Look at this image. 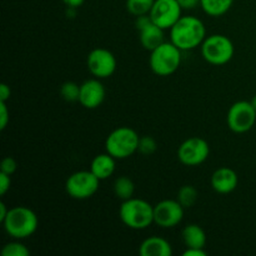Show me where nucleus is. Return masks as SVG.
I'll return each instance as SVG.
<instances>
[{
    "mask_svg": "<svg viewBox=\"0 0 256 256\" xmlns=\"http://www.w3.org/2000/svg\"><path fill=\"white\" fill-rule=\"evenodd\" d=\"M206 36V28L202 20L192 15L182 16L170 29V42L182 52L202 46Z\"/></svg>",
    "mask_w": 256,
    "mask_h": 256,
    "instance_id": "1",
    "label": "nucleus"
},
{
    "mask_svg": "<svg viewBox=\"0 0 256 256\" xmlns=\"http://www.w3.org/2000/svg\"><path fill=\"white\" fill-rule=\"evenodd\" d=\"M2 225L6 234L12 239L24 240L35 234L39 226V219L30 208L14 206L9 209Z\"/></svg>",
    "mask_w": 256,
    "mask_h": 256,
    "instance_id": "2",
    "label": "nucleus"
},
{
    "mask_svg": "<svg viewBox=\"0 0 256 256\" xmlns=\"http://www.w3.org/2000/svg\"><path fill=\"white\" fill-rule=\"evenodd\" d=\"M119 216L122 224L132 230H145L154 224V205L139 198L122 202Z\"/></svg>",
    "mask_w": 256,
    "mask_h": 256,
    "instance_id": "3",
    "label": "nucleus"
},
{
    "mask_svg": "<svg viewBox=\"0 0 256 256\" xmlns=\"http://www.w3.org/2000/svg\"><path fill=\"white\" fill-rule=\"evenodd\" d=\"M140 136L129 126H120L112 130L105 140V152L116 160L128 159L138 152Z\"/></svg>",
    "mask_w": 256,
    "mask_h": 256,
    "instance_id": "4",
    "label": "nucleus"
},
{
    "mask_svg": "<svg viewBox=\"0 0 256 256\" xmlns=\"http://www.w3.org/2000/svg\"><path fill=\"white\" fill-rule=\"evenodd\" d=\"M182 64V50L172 42H164L150 52L149 65L154 74L169 76L174 74Z\"/></svg>",
    "mask_w": 256,
    "mask_h": 256,
    "instance_id": "5",
    "label": "nucleus"
},
{
    "mask_svg": "<svg viewBox=\"0 0 256 256\" xmlns=\"http://www.w3.org/2000/svg\"><path fill=\"white\" fill-rule=\"evenodd\" d=\"M202 55L209 64L225 65L234 58V42L222 34H212L205 38L202 46Z\"/></svg>",
    "mask_w": 256,
    "mask_h": 256,
    "instance_id": "6",
    "label": "nucleus"
},
{
    "mask_svg": "<svg viewBox=\"0 0 256 256\" xmlns=\"http://www.w3.org/2000/svg\"><path fill=\"white\" fill-rule=\"evenodd\" d=\"M100 180L92 170H80L72 172L65 182V192L72 199L86 200L94 196L99 190Z\"/></svg>",
    "mask_w": 256,
    "mask_h": 256,
    "instance_id": "7",
    "label": "nucleus"
},
{
    "mask_svg": "<svg viewBox=\"0 0 256 256\" xmlns=\"http://www.w3.org/2000/svg\"><path fill=\"white\" fill-rule=\"evenodd\" d=\"M256 122V110L252 102L240 100L230 106L226 115L228 128L235 134L250 132Z\"/></svg>",
    "mask_w": 256,
    "mask_h": 256,
    "instance_id": "8",
    "label": "nucleus"
},
{
    "mask_svg": "<svg viewBox=\"0 0 256 256\" xmlns=\"http://www.w3.org/2000/svg\"><path fill=\"white\" fill-rule=\"evenodd\" d=\"M210 146L202 138L192 136L180 144L178 149V159L186 166H198L208 160Z\"/></svg>",
    "mask_w": 256,
    "mask_h": 256,
    "instance_id": "9",
    "label": "nucleus"
},
{
    "mask_svg": "<svg viewBox=\"0 0 256 256\" xmlns=\"http://www.w3.org/2000/svg\"><path fill=\"white\" fill-rule=\"evenodd\" d=\"M116 58L105 48H96L89 52L86 58V66L90 74L98 79H108L116 70Z\"/></svg>",
    "mask_w": 256,
    "mask_h": 256,
    "instance_id": "10",
    "label": "nucleus"
},
{
    "mask_svg": "<svg viewBox=\"0 0 256 256\" xmlns=\"http://www.w3.org/2000/svg\"><path fill=\"white\" fill-rule=\"evenodd\" d=\"M185 208L176 199H165L154 205V224L162 229L178 226L184 219Z\"/></svg>",
    "mask_w": 256,
    "mask_h": 256,
    "instance_id": "11",
    "label": "nucleus"
},
{
    "mask_svg": "<svg viewBox=\"0 0 256 256\" xmlns=\"http://www.w3.org/2000/svg\"><path fill=\"white\" fill-rule=\"evenodd\" d=\"M182 12L178 0H155L149 15L154 24L164 30H170L182 16Z\"/></svg>",
    "mask_w": 256,
    "mask_h": 256,
    "instance_id": "12",
    "label": "nucleus"
},
{
    "mask_svg": "<svg viewBox=\"0 0 256 256\" xmlns=\"http://www.w3.org/2000/svg\"><path fill=\"white\" fill-rule=\"evenodd\" d=\"M105 96H106V90L98 78L85 80L80 85L79 102L85 109L92 110L99 108L104 102Z\"/></svg>",
    "mask_w": 256,
    "mask_h": 256,
    "instance_id": "13",
    "label": "nucleus"
},
{
    "mask_svg": "<svg viewBox=\"0 0 256 256\" xmlns=\"http://www.w3.org/2000/svg\"><path fill=\"white\" fill-rule=\"evenodd\" d=\"M212 186L218 194H230L234 192L239 184V176L235 170L222 166L215 170L212 175Z\"/></svg>",
    "mask_w": 256,
    "mask_h": 256,
    "instance_id": "14",
    "label": "nucleus"
},
{
    "mask_svg": "<svg viewBox=\"0 0 256 256\" xmlns=\"http://www.w3.org/2000/svg\"><path fill=\"white\" fill-rule=\"evenodd\" d=\"M139 254L142 256H172V248L166 239L154 235L140 244Z\"/></svg>",
    "mask_w": 256,
    "mask_h": 256,
    "instance_id": "15",
    "label": "nucleus"
},
{
    "mask_svg": "<svg viewBox=\"0 0 256 256\" xmlns=\"http://www.w3.org/2000/svg\"><path fill=\"white\" fill-rule=\"evenodd\" d=\"M115 158L112 156L109 152H102V154L96 155L94 159L92 160V164H90V170H92V174L102 182V180H106L114 174L115 168H116V162H115Z\"/></svg>",
    "mask_w": 256,
    "mask_h": 256,
    "instance_id": "16",
    "label": "nucleus"
},
{
    "mask_svg": "<svg viewBox=\"0 0 256 256\" xmlns=\"http://www.w3.org/2000/svg\"><path fill=\"white\" fill-rule=\"evenodd\" d=\"M139 40L140 44L144 46V49L152 52V50H154L155 48H158L165 42L164 29H162V28L158 26L156 24L152 22L149 25L139 30Z\"/></svg>",
    "mask_w": 256,
    "mask_h": 256,
    "instance_id": "17",
    "label": "nucleus"
},
{
    "mask_svg": "<svg viewBox=\"0 0 256 256\" xmlns=\"http://www.w3.org/2000/svg\"><path fill=\"white\" fill-rule=\"evenodd\" d=\"M182 239L185 248H202L206 245V234L198 224H189L182 229Z\"/></svg>",
    "mask_w": 256,
    "mask_h": 256,
    "instance_id": "18",
    "label": "nucleus"
},
{
    "mask_svg": "<svg viewBox=\"0 0 256 256\" xmlns=\"http://www.w3.org/2000/svg\"><path fill=\"white\" fill-rule=\"evenodd\" d=\"M234 0H200V6L205 14L212 18H219L232 9Z\"/></svg>",
    "mask_w": 256,
    "mask_h": 256,
    "instance_id": "19",
    "label": "nucleus"
},
{
    "mask_svg": "<svg viewBox=\"0 0 256 256\" xmlns=\"http://www.w3.org/2000/svg\"><path fill=\"white\" fill-rule=\"evenodd\" d=\"M112 190H114L115 196L122 200V202L132 199V198H134L135 192L134 182L128 176H119L115 179Z\"/></svg>",
    "mask_w": 256,
    "mask_h": 256,
    "instance_id": "20",
    "label": "nucleus"
},
{
    "mask_svg": "<svg viewBox=\"0 0 256 256\" xmlns=\"http://www.w3.org/2000/svg\"><path fill=\"white\" fill-rule=\"evenodd\" d=\"M198 198H199V192H198L196 188L192 186V185H184V186H182L176 195V200L185 209L194 206L195 202H198Z\"/></svg>",
    "mask_w": 256,
    "mask_h": 256,
    "instance_id": "21",
    "label": "nucleus"
},
{
    "mask_svg": "<svg viewBox=\"0 0 256 256\" xmlns=\"http://www.w3.org/2000/svg\"><path fill=\"white\" fill-rule=\"evenodd\" d=\"M154 2L155 0H126L125 6L130 14L136 18L140 15L149 14Z\"/></svg>",
    "mask_w": 256,
    "mask_h": 256,
    "instance_id": "22",
    "label": "nucleus"
},
{
    "mask_svg": "<svg viewBox=\"0 0 256 256\" xmlns=\"http://www.w3.org/2000/svg\"><path fill=\"white\" fill-rule=\"evenodd\" d=\"M2 256H29L30 250L22 244L20 240L14 239V242H10L5 244L2 249Z\"/></svg>",
    "mask_w": 256,
    "mask_h": 256,
    "instance_id": "23",
    "label": "nucleus"
},
{
    "mask_svg": "<svg viewBox=\"0 0 256 256\" xmlns=\"http://www.w3.org/2000/svg\"><path fill=\"white\" fill-rule=\"evenodd\" d=\"M60 95H62V98L65 102H79L80 85L74 82H65L64 84L60 86Z\"/></svg>",
    "mask_w": 256,
    "mask_h": 256,
    "instance_id": "24",
    "label": "nucleus"
},
{
    "mask_svg": "<svg viewBox=\"0 0 256 256\" xmlns=\"http://www.w3.org/2000/svg\"><path fill=\"white\" fill-rule=\"evenodd\" d=\"M158 149V142L150 135H144V136H140L139 140V148H138V152L140 154L145 155V156H149L152 155Z\"/></svg>",
    "mask_w": 256,
    "mask_h": 256,
    "instance_id": "25",
    "label": "nucleus"
},
{
    "mask_svg": "<svg viewBox=\"0 0 256 256\" xmlns=\"http://www.w3.org/2000/svg\"><path fill=\"white\" fill-rule=\"evenodd\" d=\"M18 169V162L14 158L6 156L2 159V165H0V172H5V174L12 175Z\"/></svg>",
    "mask_w": 256,
    "mask_h": 256,
    "instance_id": "26",
    "label": "nucleus"
},
{
    "mask_svg": "<svg viewBox=\"0 0 256 256\" xmlns=\"http://www.w3.org/2000/svg\"><path fill=\"white\" fill-rule=\"evenodd\" d=\"M10 120L9 108L5 102H0V129L4 130L8 126V122Z\"/></svg>",
    "mask_w": 256,
    "mask_h": 256,
    "instance_id": "27",
    "label": "nucleus"
},
{
    "mask_svg": "<svg viewBox=\"0 0 256 256\" xmlns=\"http://www.w3.org/2000/svg\"><path fill=\"white\" fill-rule=\"evenodd\" d=\"M12 175L5 174V172H0V195H5L10 190L12 186Z\"/></svg>",
    "mask_w": 256,
    "mask_h": 256,
    "instance_id": "28",
    "label": "nucleus"
},
{
    "mask_svg": "<svg viewBox=\"0 0 256 256\" xmlns=\"http://www.w3.org/2000/svg\"><path fill=\"white\" fill-rule=\"evenodd\" d=\"M182 10H192L200 5V0H178Z\"/></svg>",
    "mask_w": 256,
    "mask_h": 256,
    "instance_id": "29",
    "label": "nucleus"
},
{
    "mask_svg": "<svg viewBox=\"0 0 256 256\" xmlns=\"http://www.w3.org/2000/svg\"><path fill=\"white\" fill-rule=\"evenodd\" d=\"M12 96V90H10V86L5 82H2L0 85V102H8V100Z\"/></svg>",
    "mask_w": 256,
    "mask_h": 256,
    "instance_id": "30",
    "label": "nucleus"
},
{
    "mask_svg": "<svg viewBox=\"0 0 256 256\" xmlns=\"http://www.w3.org/2000/svg\"><path fill=\"white\" fill-rule=\"evenodd\" d=\"M184 256H206L208 252H205L202 248H186L184 252H182Z\"/></svg>",
    "mask_w": 256,
    "mask_h": 256,
    "instance_id": "31",
    "label": "nucleus"
},
{
    "mask_svg": "<svg viewBox=\"0 0 256 256\" xmlns=\"http://www.w3.org/2000/svg\"><path fill=\"white\" fill-rule=\"evenodd\" d=\"M68 8H74V9H78V8L82 6L84 4L85 0H62Z\"/></svg>",
    "mask_w": 256,
    "mask_h": 256,
    "instance_id": "32",
    "label": "nucleus"
},
{
    "mask_svg": "<svg viewBox=\"0 0 256 256\" xmlns=\"http://www.w3.org/2000/svg\"><path fill=\"white\" fill-rule=\"evenodd\" d=\"M8 212H9V209L6 208L5 202H0V222H4V219L6 218Z\"/></svg>",
    "mask_w": 256,
    "mask_h": 256,
    "instance_id": "33",
    "label": "nucleus"
},
{
    "mask_svg": "<svg viewBox=\"0 0 256 256\" xmlns=\"http://www.w3.org/2000/svg\"><path fill=\"white\" fill-rule=\"evenodd\" d=\"M252 106L255 108V110H256V94L254 95V96H252Z\"/></svg>",
    "mask_w": 256,
    "mask_h": 256,
    "instance_id": "34",
    "label": "nucleus"
}]
</instances>
